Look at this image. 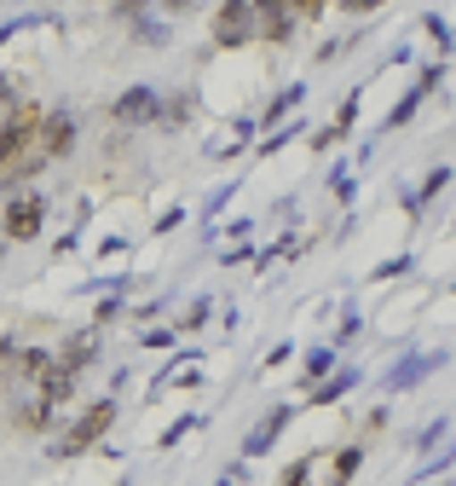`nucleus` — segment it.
Listing matches in <instances>:
<instances>
[{"instance_id": "26", "label": "nucleus", "mask_w": 456, "mask_h": 486, "mask_svg": "<svg viewBox=\"0 0 456 486\" xmlns=\"http://www.w3.org/2000/svg\"><path fill=\"white\" fill-rule=\"evenodd\" d=\"M352 116H359V93H352V99L336 111V128H341V133H352Z\"/></svg>"}, {"instance_id": "31", "label": "nucleus", "mask_w": 456, "mask_h": 486, "mask_svg": "<svg viewBox=\"0 0 456 486\" xmlns=\"http://www.w3.org/2000/svg\"><path fill=\"white\" fill-rule=\"evenodd\" d=\"M174 342V331H162V324H151V331H145V348H168Z\"/></svg>"}, {"instance_id": "16", "label": "nucleus", "mask_w": 456, "mask_h": 486, "mask_svg": "<svg viewBox=\"0 0 456 486\" xmlns=\"http://www.w3.org/2000/svg\"><path fill=\"white\" fill-rule=\"evenodd\" d=\"M336 371V348H312L306 354V382H318V376H329Z\"/></svg>"}, {"instance_id": "8", "label": "nucleus", "mask_w": 456, "mask_h": 486, "mask_svg": "<svg viewBox=\"0 0 456 486\" xmlns=\"http://www.w3.org/2000/svg\"><path fill=\"white\" fill-rule=\"evenodd\" d=\"M35 382H41V399H53V406H70V399H76V371H70V364H58V359L46 364Z\"/></svg>"}, {"instance_id": "37", "label": "nucleus", "mask_w": 456, "mask_h": 486, "mask_svg": "<svg viewBox=\"0 0 456 486\" xmlns=\"http://www.w3.org/2000/svg\"><path fill=\"white\" fill-rule=\"evenodd\" d=\"M0 255H6V232H0Z\"/></svg>"}, {"instance_id": "1", "label": "nucleus", "mask_w": 456, "mask_h": 486, "mask_svg": "<svg viewBox=\"0 0 456 486\" xmlns=\"http://www.w3.org/2000/svg\"><path fill=\"white\" fill-rule=\"evenodd\" d=\"M110 423H116V399H98V406H87L64 434H58L53 446H46V452H53V457H76V452H87V446H98V440L110 434Z\"/></svg>"}, {"instance_id": "27", "label": "nucleus", "mask_w": 456, "mask_h": 486, "mask_svg": "<svg viewBox=\"0 0 456 486\" xmlns=\"http://www.w3.org/2000/svg\"><path fill=\"white\" fill-rule=\"evenodd\" d=\"M156 6H162L168 18H185V12H196V6H203V0H156Z\"/></svg>"}, {"instance_id": "7", "label": "nucleus", "mask_w": 456, "mask_h": 486, "mask_svg": "<svg viewBox=\"0 0 456 486\" xmlns=\"http://www.w3.org/2000/svg\"><path fill=\"white\" fill-rule=\"evenodd\" d=\"M53 359H58V364H70V371H87V364L98 359V324H93V331H70V336H64V348H58Z\"/></svg>"}, {"instance_id": "10", "label": "nucleus", "mask_w": 456, "mask_h": 486, "mask_svg": "<svg viewBox=\"0 0 456 486\" xmlns=\"http://www.w3.org/2000/svg\"><path fill=\"white\" fill-rule=\"evenodd\" d=\"M439 364H445V354H422V359H404V364H393V371H387V394H399V388H410L416 376L439 371Z\"/></svg>"}, {"instance_id": "3", "label": "nucleus", "mask_w": 456, "mask_h": 486, "mask_svg": "<svg viewBox=\"0 0 456 486\" xmlns=\"http://www.w3.org/2000/svg\"><path fill=\"white\" fill-rule=\"evenodd\" d=\"M156 111H162L156 88H145V81H139V88H128L116 105H110V122H116V128H151Z\"/></svg>"}, {"instance_id": "12", "label": "nucleus", "mask_w": 456, "mask_h": 486, "mask_svg": "<svg viewBox=\"0 0 456 486\" xmlns=\"http://www.w3.org/2000/svg\"><path fill=\"white\" fill-rule=\"evenodd\" d=\"M352 382H359V371H329V376H318V382H312V399H324V406H329V399H341V394H352Z\"/></svg>"}, {"instance_id": "34", "label": "nucleus", "mask_w": 456, "mask_h": 486, "mask_svg": "<svg viewBox=\"0 0 456 486\" xmlns=\"http://www.w3.org/2000/svg\"><path fill=\"white\" fill-rule=\"evenodd\" d=\"M243 261H254V249H226L220 255V266H243Z\"/></svg>"}, {"instance_id": "29", "label": "nucleus", "mask_w": 456, "mask_h": 486, "mask_svg": "<svg viewBox=\"0 0 456 486\" xmlns=\"http://www.w3.org/2000/svg\"><path fill=\"white\" fill-rule=\"evenodd\" d=\"M422 29H427V35H434V46H451V29H445V18H427V23H422Z\"/></svg>"}, {"instance_id": "28", "label": "nucleus", "mask_w": 456, "mask_h": 486, "mask_svg": "<svg viewBox=\"0 0 456 486\" xmlns=\"http://www.w3.org/2000/svg\"><path fill=\"white\" fill-rule=\"evenodd\" d=\"M364 464V452H359V446H352V452H341L336 457V475H352V469H359Z\"/></svg>"}, {"instance_id": "17", "label": "nucleus", "mask_w": 456, "mask_h": 486, "mask_svg": "<svg viewBox=\"0 0 456 486\" xmlns=\"http://www.w3.org/2000/svg\"><path fill=\"white\" fill-rule=\"evenodd\" d=\"M301 99H306V88H301V81H294V88H289V93H278V99H272V111H266V122H278V116H289V111H301Z\"/></svg>"}, {"instance_id": "32", "label": "nucleus", "mask_w": 456, "mask_h": 486, "mask_svg": "<svg viewBox=\"0 0 456 486\" xmlns=\"http://www.w3.org/2000/svg\"><path fill=\"white\" fill-rule=\"evenodd\" d=\"M145 6H151V0H116V18H139Z\"/></svg>"}, {"instance_id": "15", "label": "nucleus", "mask_w": 456, "mask_h": 486, "mask_svg": "<svg viewBox=\"0 0 456 486\" xmlns=\"http://www.w3.org/2000/svg\"><path fill=\"white\" fill-rule=\"evenodd\" d=\"M12 359H18V376H41L53 364V348H18Z\"/></svg>"}, {"instance_id": "18", "label": "nucleus", "mask_w": 456, "mask_h": 486, "mask_svg": "<svg viewBox=\"0 0 456 486\" xmlns=\"http://www.w3.org/2000/svg\"><path fill=\"white\" fill-rule=\"evenodd\" d=\"M422 99H427V93H422V88H416V93H404V99H399V105H393V116H387V128H404V122H410V116H416V105H422Z\"/></svg>"}, {"instance_id": "21", "label": "nucleus", "mask_w": 456, "mask_h": 486, "mask_svg": "<svg viewBox=\"0 0 456 486\" xmlns=\"http://www.w3.org/2000/svg\"><path fill=\"white\" fill-rule=\"evenodd\" d=\"M196 429H203V417H179V423H174V429H168V434H162V446H179V440H185V434H196Z\"/></svg>"}, {"instance_id": "6", "label": "nucleus", "mask_w": 456, "mask_h": 486, "mask_svg": "<svg viewBox=\"0 0 456 486\" xmlns=\"http://www.w3.org/2000/svg\"><path fill=\"white\" fill-rule=\"evenodd\" d=\"M35 139H41L46 163H58V156L76 145V116H70V111H46L41 122H35Z\"/></svg>"}, {"instance_id": "23", "label": "nucleus", "mask_w": 456, "mask_h": 486, "mask_svg": "<svg viewBox=\"0 0 456 486\" xmlns=\"http://www.w3.org/2000/svg\"><path fill=\"white\" fill-rule=\"evenodd\" d=\"M12 354H18V342H12V336H0V388L12 382Z\"/></svg>"}, {"instance_id": "2", "label": "nucleus", "mask_w": 456, "mask_h": 486, "mask_svg": "<svg viewBox=\"0 0 456 486\" xmlns=\"http://www.w3.org/2000/svg\"><path fill=\"white\" fill-rule=\"evenodd\" d=\"M254 35H261L254 0H226V6L214 12V46H249Z\"/></svg>"}, {"instance_id": "11", "label": "nucleus", "mask_w": 456, "mask_h": 486, "mask_svg": "<svg viewBox=\"0 0 456 486\" xmlns=\"http://www.w3.org/2000/svg\"><path fill=\"white\" fill-rule=\"evenodd\" d=\"M191 111H196V99H191V93H179V99H168L162 111H156V122H162V133H179L185 122H191Z\"/></svg>"}, {"instance_id": "13", "label": "nucleus", "mask_w": 456, "mask_h": 486, "mask_svg": "<svg viewBox=\"0 0 456 486\" xmlns=\"http://www.w3.org/2000/svg\"><path fill=\"white\" fill-rule=\"evenodd\" d=\"M133 41H139V46H168L174 35H168L162 18H145V12H139V18H133Z\"/></svg>"}, {"instance_id": "30", "label": "nucleus", "mask_w": 456, "mask_h": 486, "mask_svg": "<svg viewBox=\"0 0 456 486\" xmlns=\"http://www.w3.org/2000/svg\"><path fill=\"white\" fill-rule=\"evenodd\" d=\"M341 139H347V133H341V128H336V122H329V128H324V133H318V139H312V145H318V151H329V145H341Z\"/></svg>"}, {"instance_id": "14", "label": "nucleus", "mask_w": 456, "mask_h": 486, "mask_svg": "<svg viewBox=\"0 0 456 486\" xmlns=\"http://www.w3.org/2000/svg\"><path fill=\"white\" fill-rule=\"evenodd\" d=\"M53 399H41V394H35V399H23V406H18V423H23V429H46V423H53Z\"/></svg>"}, {"instance_id": "35", "label": "nucleus", "mask_w": 456, "mask_h": 486, "mask_svg": "<svg viewBox=\"0 0 456 486\" xmlns=\"http://www.w3.org/2000/svg\"><path fill=\"white\" fill-rule=\"evenodd\" d=\"M301 6V18H312V12H324V0H294Z\"/></svg>"}, {"instance_id": "5", "label": "nucleus", "mask_w": 456, "mask_h": 486, "mask_svg": "<svg viewBox=\"0 0 456 486\" xmlns=\"http://www.w3.org/2000/svg\"><path fill=\"white\" fill-rule=\"evenodd\" d=\"M254 23H261L266 41H294V23H301V6L294 0H254Z\"/></svg>"}, {"instance_id": "33", "label": "nucleus", "mask_w": 456, "mask_h": 486, "mask_svg": "<svg viewBox=\"0 0 456 486\" xmlns=\"http://www.w3.org/2000/svg\"><path fill=\"white\" fill-rule=\"evenodd\" d=\"M376 6H387V0H341V12H359V18H364V12H376Z\"/></svg>"}, {"instance_id": "19", "label": "nucleus", "mask_w": 456, "mask_h": 486, "mask_svg": "<svg viewBox=\"0 0 456 486\" xmlns=\"http://www.w3.org/2000/svg\"><path fill=\"white\" fill-rule=\"evenodd\" d=\"M23 105V93H18V76H0V122H6L12 111Z\"/></svg>"}, {"instance_id": "25", "label": "nucleus", "mask_w": 456, "mask_h": 486, "mask_svg": "<svg viewBox=\"0 0 456 486\" xmlns=\"http://www.w3.org/2000/svg\"><path fill=\"white\" fill-rule=\"evenodd\" d=\"M445 434H451V417H439V423H434V429H422V452H434V446H439V440H445Z\"/></svg>"}, {"instance_id": "20", "label": "nucleus", "mask_w": 456, "mask_h": 486, "mask_svg": "<svg viewBox=\"0 0 456 486\" xmlns=\"http://www.w3.org/2000/svg\"><path fill=\"white\" fill-rule=\"evenodd\" d=\"M445 186H451V168H434V174H427V186H422V197H416L410 209H422V203H434V197H439Z\"/></svg>"}, {"instance_id": "9", "label": "nucleus", "mask_w": 456, "mask_h": 486, "mask_svg": "<svg viewBox=\"0 0 456 486\" xmlns=\"http://www.w3.org/2000/svg\"><path fill=\"white\" fill-rule=\"evenodd\" d=\"M294 417V411L289 406H278V411H266V417H261V429H254L249 434V440H243V452H249V457H261V452H272V440H278V434H283V423H289Z\"/></svg>"}, {"instance_id": "24", "label": "nucleus", "mask_w": 456, "mask_h": 486, "mask_svg": "<svg viewBox=\"0 0 456 486\" xmlns=\"http://www.w3.org/2000/svg\"><path fill=\"white\" fill-rule=\"evenodd\" d=\"M208 313H214V301H191V313H185V331H196V324H208Z\"/></svg>"}, {"instance_id": "4", "label": "nucleus", "mask_w": 456, "mask_h": 486, "mask_svg": "<svg viewBox=\"0 0 456 486\" xmlns=\"http://www.w3.org/2000/svg\"><path fill=\"white\" fill-rule=\"evenodd\" d=\"M41 214H46V203L35 197V191L12 197V203H6V221H0V232H6V243H29L35 232H41Z\"/></svg>"}, {"instance_id": "36", "label": "nucleus", "mask_w": 456, "mask_h": 486, "mask_svg": "<svg viewBox=\"0 0 456 486\" xmlns=\"http://www.w3.org/2000/svg\"><path fill=\"white\" fill-rule=\"evenodd\" d=\"M18 29H23L18 18H12V23H0V46H6V41H12V35H18Z\"/></svg>"}, {"instance_id": "22", "label": "nucleus", "mask_w": 456, "mask_h": 486, "mask_svg": "<svg viewBox=\"0 0 456 486\" xmlns=\"http://www.w3.org/2000/svg\"><path fill=\"white\" fill-rule=\"evenodd\" d=\"M116 313H128V301H121V296H116V289H110V296H104V301H98V324H110V319H116Z\"/></svg>"}]
</instances>
